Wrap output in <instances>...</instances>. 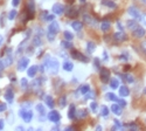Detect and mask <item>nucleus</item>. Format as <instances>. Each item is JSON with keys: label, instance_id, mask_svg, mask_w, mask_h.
Returning a JSON list of instances; mask_svg holds the SVG:
<instances>
[{"label": "nucleus", "instance_id": "27", "mask_svg": "<svg viewBox=\"0 0 146 131\" xmlns=\"http://www.w3.org/2000/svg\"><path fill=\"white\" fill-rule=\"evenodd\" d=\"M62 67H63V69H64L66 71H72V69H74V65H72L71 62H69V61H66V62L62 65Z\"/></svg>", "mask_w": 146, "mask_h": 131}, {"label": "nucleus", "instance_id": "52", "mask_svg": "<svg viewBox=\"0 0 146 131\" xmlns=\"http://www.w3.org/2000/svg\"><path fill=\"white\" fill-rule=\"evenodd\" d=\"M47 15H48V14H47V12H46V11H44V12H42V13H41V19L46 21V19H47Z\"/></svg>", "mask_w": 146, "mask_h": 131}, {"label": "nucleus", "instance_id": "14", "mask_svg": "<svg viewBox=\"0 0 146 131\" xmlns=\"http://www.w3.org/2000/svg\"><path fill=\"white\" fill-rule=\"evenodd\" d=\"M132 34L135 38H143L145 35V29L143 27H137L136 29L132 31Z\"/></svg>", "mask_w": 146, "mask_h": 131}, {"label": "nucleus", "instance_id": "12", "mask_svg": "<svg viewBox=\"0 0 146 131\" xmlns=\"http://www.w3.org/2000/svg\"><path fill=\"white\" fill-rule=\"evenodd\" d=\"M58 31H60V26H58V23L55 22V21H53L50 25L48 26V32L52 33V34H54V35H56V34L58 33Z\"/></svg>", "mask_w": 146, "mask_h": 131}, {"label": "nucleus", "instance_id": "58", "mask_svg": "<svg viewBox=\"0 0 146 131\" xmlns=\"http://www.w3.org/2000/svg\"><path fill=\"white\" fill-rule=\"evenodd\" d=\"M3 41H4V38L1 37V35H0V45H1V43H3Z\"/></svg>", "mask_w": 146, "mask_h": 131}, {"label": "nucleus", "instance_id": "59", "mask_svg": "<svg viewBox=\"0 0 146 131\" xmlns=\"http://www.w3.org/2000/svg\"><path fill=\"white\" fill-rule=\"evenodd\" d=\"M96 129H97V130H102V126H101V125H98V126H97Z\"/></svg>", "mask_w": 146, "mask_h": 131}, {"label": "nucleus", "instance_id": "24", "mask_svg": "<svg viewBox=\"0 0 146 131\" xmlns=\"http://www.w3.org/2000/svg\"><path fill=\"white\" fill-rule=\"evenodd\" d=\"M110 28H111V25H110V22L109 21H103L102 23H101V29L103 31V32H109L110 31Z\"/></svg>", "mask_w": 146, "mask_h": 131}, {"label": "nucleus", "instance_id": "4", "mask_svg": "<svg viewBox=\"0 0 146 131\" xmlns=\"http://www.w3.org/2000/svg\"><path fill=\"white\" fill-rule=\"evenodd\" d=\"M20 116H21V118H22V120L23 121H25L26 123H29L31 121H32V118H33V112L31 111V110H20Z\"/></svg>", "mask_w": 146, "mask_h": 131}, {"label": "nucleus", "instance_id": "36", "mask_svg": "<svg viewBox=\"0 0 146 131\" xmlns=\"http://www.w3.org/2000/svg\"><path fill=\"white\" fill-rule=\"evenodd\" d=\"M101 115L103 116V117H106L108 115H109V108L106 105H102L101 106Z\"/></svg>", "mask_w": 146, "mask_h": 131}, {"label": "nucleus", "instance_id": "29", "mask_svg": "<svg viewBox=\"0 0 146 131\" xmlns=\"http://www.w3.org/2000/svg\"><path fill=\"white\" fill-rule=\"evenodd\" d=\"M61 46H62L63 48H66V49H71V48H72V43H71V41H68V40L61 41Z\"/></svg>", "mask_w": 146, "mask_h": 131}, {"label": "nucleus", "instance_id": "11", "mask_svg": "<svg viewBox=\"0 0 146 131\" xmlns=\"http://www.w3.org/2000/svg\"><path fill=\"white\" fill-rule=\"evenodd\" d=\"M113 39H115V41H117V42H123V41L126 40V35H125V33H124L123 31H119V32L115 33Z\"/></svg>", "mask_w": 146, "mask_h": 131}, {"label": "nucleus", "instance_id": "31", "mask_svg": "<svg viewBox=\"0 0 146 131\" xmlns=\"http://www.w3.org/2000/svg\"><path fill=\"white\" fill-rule=\"evenodd\" d=\"M118 86H119V81H118V78L113 77V78L110 80V87H111L112 89H117Z\"/></svg>", "mask_w": 146, "mask_h": 131}, {"label": "nucleus", "instance_id": "33", "mask_svg": "<svg viewBox=\"0 0 146 131\" xmlns=\"http://www.w3.org/2000/svg\"><path fill=\"white\" fill-rule=\"evenodd\" d=\"M76 114H77V117L78 118H86L88 116V111L86 109H82L80 111H76Z\"/></svg>", "mask_w": 146, "mask_h": 131}, {"label": "nucleus", "instance_id": "7", "mask_svg": "<svg viewBox=\"0 0 146 131\" xmlns=\"http://www.w3.org/2000/svg\"><path fill=\"white\" fill-rule=\"evenodd\" d=\"M127 12H129V14H130L132 18H135L136 20H140V19H141V13H140V11H139L137 7L131 6Z\"/></svg>", "mask_w": 146, "mask_h": 131}, {"label": "nucleus", "instance_id": "25", "mask_svg": "<svg viewBox=\"0 0 146 131\" xmlns=\"http://www.w3.org/2000/svg\"><path fill=\"white\" fill-rule=\"evenodd\" d=\"M95 49H96V45H95V42L89 41V42L87 43V52H88L89 54H91V53L95 52Z\"/></svg>", "mask_w": 146, "mask_h": 131}, {"label": "nucleus", "instance_id": "21", "mask_svg": "<svg viewBox=\"0 0 146 131\" xmlns=\"http://www.w3.org/2000/svg\"><path fill=\"white\" fill-rule=\"evenodd\" d=\"M102 5H104L109 8H116L117 7L116 3H113L112 0H102Z\"/></svg>", "mask_w": 146, "mask_h": 131}, {"label": "nucleus", "instance_id": "15", "mask_svg": "<svg viewBox=\"0 0 146 131\" xmlns=\"http://www.w3.org/2000/svg\"><path fill=\"white\" fill-rule=\"evenodd\" d=\"M67 15L69 18H76L78 15V9L77 7H70L68 11H67Z\"/></svg>", "mask_w": 146, "mask_h": 131}, {"label": "nucleus", "instance_id": "18", "mask_svg": "<svg viewBox=\"0 0 146 131\" xmlns=\"http://www.w3.org/2000/svg\"><path fill=\"white\" fill-rule=\"evenodd\" d=\"M111 111H112L115 115H117V116H120L121 112H123V110H121V106H120L119 104H113V105H111Z\"/></svg>", "mask_w": 146, "mask_h": 131}, {"label": "nucleus", "instance_id": "28", "mask_svg": "<svg viewBox=\"0 0 146 131\" xmlns=\"http://www.w3.org/2000/svg\"><path fill=\"white\" fill-rule=\"evenodd\" d=\"M4 63H5V66L6 67H8V66H11L12 65V62H13V57H12V55L11 54H7L6 55V57L4 59Z\"/></svg>", "mask_w": 146, "mask_h": 131}, {"label": "nucleus", "instance_id": "62", "mask_svg": "<svg viewBox=\"0 0 146 131\" xmlns=\"http://www.w3.org/2000/svg\"><path fill=\"white\" fill-rule=\"evenodd\" d=\"M144 92H145V94H146V88H145V89H144Z\"/></svg>", "mask_w": 146, "mask_h": 131}, {"label": "nucleus", "instance_id": "23", "mask_svg": "<svg viewBox=\"0 0 146 131\" xmlns=\"http://www.w3.org/2000/svg\"><path fill=\"white\" fill-rule=\"evenodd\" d=\"M89 90H90V87H89L88 84H84V86H81V87L77 89V92L81 94V95H86Z\"/></svg>", "mask_w": 146, "mask_h": 131}, {"label": "nucleus", "instance_id": "20", "mask_svg": "<svg viewBox=\"0 0 146 131\" xmlns=\"http://www.w3.org/2000/svg\"><path fill=\"white\" fill-rule=\"evenodd\" d=\"M126 26H127V28H129V29H131V31H133V29H136L137 27H139L136 20H127Z\"/></svg>", "mask_w": 146, "mask_h": 131}, {"label": "nucleus", "instance_id": "46", "mask_svg": "<svg viewBox=\"0 0 146 131\" xmlns=\"http://www.w3.org/2000/svg\"><path fill=\"white\" fill-rule=\"evenodd\" d=\"M94 62H95L96 68H101V61H100V59H98V57H96L95 60H94Z\"/></svg>", "mask_w": 146, "mask_h": 131}, {"label": "nucleus", "instance_id": "51", "mask_svg": "<svg viewBox=\"0 0 146 131\" xmlns=\"http://www.w3.org/2000/svg\"><path fill=\"white\" fill-rule=\"evenodd\" d=\"M5 67H6V66H5L4 61H3V60H0V71H3V70L5 69Z\"/></svg>", "mask_w": 146, "mask_h": 131}, {"label": "nucleus", "instance_id": "1", "mask_svg": "<svg viewBox=\"0 0 146 131\" xmlns=\"http://www.w3.org/2000/svg\"><path fill=\"white\" fill-rule=\"evenodd\" d=\"M42 66L44 67V69H47L48 71H49V74H52V75H56L58 73L60 63L55 57H47Z\"/></svg>", "mask_w": 146, "mask_h": 131}, {"label": "nucleus", "instance_id": "54", "mask_svg": "<svg viewBox=\"0 0 146 131\" xmlns=\"http://www.w3.org/2000/svg\"><path fill=\"white\" fill-rule=\"evenodd\" d=\"M66 130H67V131H71V130H76V126H68V128H66Z\"/></svg>", "mask_w": 146, "mask_h": 131}, {"label": "nucleus", "instance_id": "17", "mask_svg": "<svg viewBox=\"0 0 146 131\" xmlns=\"http://www.w3.org/2000/svg\"><path fill=\"white\" fill-rule=\"evenodd\" d=\"M68 117L70 118V120H74V118L76 117V106L74 104H71L69 106V111H68Z\"/></svg>", "mask_w": 146, "mask_h": 131}, {"label": "nucleus", "instance_id": "43", "mask_svg": "<svg viewBox=\"0 0 146 131\" xmlns=\"http://www.w3.org/2000/svg\"><path fill=\"white\" fill-rule=\"evenodd\" d=\"M21 88L22 89H27L28 88V81L26 78H21Z\"/></svg>", "mask_w": 146, "mask_h": 131}, {"label": "nucleus", "instance_id": "49", "mask_svg": "<svg viewBox=\"0 0 146 131\" xmlns=\"http://www.w3.org/2000/svg\"><path fill=\"white\" fill-rule=\"evenodd\" d=\"M6 104L5 103H0V112H3V111H5L6 110Z\"/></svg>", "mask_w": 146, "mask_h": 131}, {"label": "nucleus", "instance_id": "47", "mask_svg": "<svg viewBox=\"0 0 146 131\" xmlns=\"http://www.w3.org/2000/svg\"><path fill=\"white\" fill-rule=\"evenodd\" d=\"M54 19H55V15L54 14H48L46 21H54Z\"/></svg>", "mask_w": 146, "mask_h": 131}, {"label": "nucleus", "instance_id": "9", "mask_svg": "<svg viewBox=\"0 0 146 131\" xmlns=\"http://www.w3.org/2000/svg\"><path fill=\"white\" fill-rule=\"evenodd\" d=\"M41 35H42V31L39 29L38 31V34H35L34 35V38H33V47H40L41 46Z\"/></svg>", "mask_w": 146, "mask_h": 131}, {"label": "nucleus", "instance_id": "26", "mask_svg": "<svg viewBox=\"0 0 146 131\" xmlns=\"http://www.w3.org/2000/svg\"><path fill=\"white\" fill-rule=\"evenodd\" d=\"M36 110H38V112H39V115L41 117H44L46 116V109H44L43 104H38V105H36Z\"/></svg>", "mask_w": 146, "mask_h": 131}, {"label": "nucleus", "instance_id": "45", "mask_svg": "<svg viewBox=\"0 0 146 131\" xmlns=\"http://www.w3.org/2000/svg\"><path fill=\"white\" fill-rule=\"evenodd\" d=\"M47 39L49 40V41H54V40H55V35L48 32V34H47Z\"/></svg>", "mask_w": 146, "mask_h": 131}, {"label": "nucleus", "instance_id": "16", "mask_svg": "<svg viewBox=\"0 0 146 131\" xmlns=\"http://www.w3.org/2000/svg\"><path fill=\"white\" fill-rule=\"evenodd\" d=\"M38 70H39V67L38 66H32L31 68H28L27 70V75L29 77H34L36 74H38Z\"/></svg>", "mask_w": 146, "mask_h": 131}, {"label": "nucleus", "instance_id": "8", "mask_svg": "<svg viewBox=\"0 0 146 131\" xmlns=\"http://www.w3.org/2000/svg\"><path fill=\"white\" fill-rule=\"evenodd\" d=\"M48 120L53 123H58L61 120V115L56 110H52L49 114H48Z\"/></svg>", "mask_w": 146, "mask_h": 131}, {"label": "nucleus", "instance_id": "38", "mask_svg": "<svg viewBox=\"0 0 146 131\" xmlns=\"http://www.w3.org/2000/svg\"><path fill=\"white\" fill-rule=\"evenodd\" d=\"M58 105L61 106V108H64V106L67 105V97H66V96L60 97V100H58Z\"/></svg>", "mask_w": 146, "mask_h": 131}, {"label": "nucleus", "instance_id": "61", "mask_svg": "<svg viewBox=\"0 0 146 131\" xmlns=\"http://www.w3.org/2000/svg\"><path fill=\"white\" fill-rule=\"evenodd\" d=\"M68 1H69V3H74V0H68Z\"/></svg>", "mask_w": 146, "mask_h": 131}, {"label": "nucleus", "instance_id": "39", "mask_svg": "<svg viewBox=\"0 0 146 131\" xmlns=\"http://www.w3.org/2000/svg\"><path fill=\"white\" fill-rule=\"evenodd\" d=\"M42 78H36L35 81H33V83H32V87L35 89V88H39L41 84H42Z\"/></svg>", "mask_w": 146, "mask_h": 131}, {"label": "nucleus", "instance_id": "57", "mask_svg": "<svg viewBox=\"0 0 146 131\" xmlns=\"http://www.w3.org/2000/svg\"><path fill=\"white\" fill-rule=\"evenodd\" d=\"M103 54H104V60H108V55H106V52H104Z\"/></svg>", "mask_w": 146, "mask_h": 131}, {"label": "nucleus", "instance_id": "48", "mask_svg": "<svg viewBox=\"0 0 146 131\" xmlns=\"http://www.w3.org/2000/svg\"><path fill=\"white\" fill-rule=\"evenodd\" d=\"M90 108H91L92 111H96V109H97V103H96V102H91V103H90Z\"/></svg>", "mask_w": 146, "mask_h": 131}, {"label": "nucleus", "instance_id": "53", "mask_svg": "<svg viewBox=\"0 0 146 131\" xmlns=\"http://www.w3.org/2000/svg\"><path fill=\"white\" fill-rule=\"evenodd\" d=\"M140 21H143V23H144V25L146 26V14H141V19H140Z\"/></svg>", "mask_w": 146, "mask_h": 131}, {"label": "nucleus", "instance_id": "41", "mask_svg": "<svg viewBox=\"0 0 146 131\" xmlns=\"http://www.w3.org/2000/svg\"><path fill=\"white\" fill-rule=\"evenodd\" d=\"M106 98L110 100V101H116V100H117L116 95H115L113 92H108V94H106Z\"/></svg>", "mask_w": 146, "mask_h": 131}, {"label": "nucleus", "instance_id": "55", "mask_svg": "<svg viewBox=\"0 0 146 131\" xmlns=\"http://www.w3.org/2000/svg\"><path fill=\"white\" fill-rule=\"evenodd\" d=\"M4 125H5V124H4V121H3V120H0V130H3V129H4Z\"/></svg>", "mask_w": 146, "mask_h": 131}, {"label": "nucleus", "instance_id": "50", "mask_svg": "<svg viewBox=\"0 0 146 131\" xmlns=\"http://www.w3.org/2000/svg\"><path fill=\"white\" fill-rule=\"evenodd\" d=\"M20 4V0H12V5H13V7H18Z\"/></svg>", "mask_w": 146, "mask_h": 131}, {"label": "nucleus", "instance_id": "22", "mask_svg": "<svg viewBox=\"0 0 146 131\" xmlns=\"http://www.w3.org/2000/svg\"><path fill=\"white\" fill-rule=\"evenodd\" d=\"M71 27L74 28V31H76V32H80L82 28H83V23L81 22V21H74L71 23Z\"/></svg>", "mask_w": 146, "mask_h": 131}, {"label": "nucleus", "instance_id": "37", "mask_svg": "<svg viewBox=\"0 0 146 131\" xmlns=\"http://www.w3.org/2000/svg\"><path fill=\"white\" fill-rule=\"evenodd\" d=\"M63 37H64V40H68V41H72V39H74V35H72L70 32L66 31L63 33Z\"/></svg>", "mask_w": 146, "mask_h": 131}, {"label": "nucleus", "instance_id": "35", "mask_svg": "<svg viewBox=\"0 0 146 131\" xmlns=\"http://www.w3.org/2000/svg\"><path fill=\"white\" fill-rule=\"evenodd\" d=\"M125 126H126L127 129H130L131 131H136V130L139 129L138 124H136V123H129V124H125Z\"/></svg>", "mask_w": 146, "mask_h": 131}, {"label": "nucleus", "instance_id": "40", "mask_svg": "<svg viewBox=\"0 0 146 131\" xmlns=\"http://www.w3.org/2000/svg\"><path fill=\"white\" fill-rule=\"evenodd\" d=\"M17 14H18L17 11H15V9H12V11L9 12V14H8V19H9V20H14L15 17H17Z\"/></svg>", "mask_w": 146, "mask_h": 131}, {"label": "nucleus", "instance_id": "13", "mask_svg": "<svg viewBox=\"0 0 146 131\" xmlns=\"http://www.w3.org/2000/svg\"><path fill=\"white\" fill-rule=\"evenodd\" d=\"M5 100L8 102V103H12L13 102V100H14V92H13V90H12L11 88H8L7 90H6V92H5Z\"/></svg>", "mask_w": 146, "mask_h": 131}, {"label": "nucleus", "instance_id": "6", "mask_svg": "<svg viewBox=\"0 0 146 131\" xmlns=\"http://www.w3.org/2000/svg\"><path fill=\"white\" fill-rule=\"evenodd\" d=\"M28 65H29V59L28 57H25V56L21 57L20 60H19V62H18V70L23 71L25 69H27Z\"/></svg>", "mask_w": 146, "mask_h": 131}, {"label": "nucleus", "instance_id": "5", "mask_svg": "<svg viewBox=\"0 0 146 131\" xmlns=\"http://www.w3.org/2000/svg\"><path fill=\"white\" fill-rule=\"evenodd\" d=\"M100 77H101V81L103 83H108L109 78H110V70H109L108 68H101Z\"/></svg>", "mask_w": 146, "mask_h": 131}, {"label": "nucleus", "instance_id": "60", "mask_svg": "<svg viewBox=\"0 0 146 131\" xmlns=\"http://www.w3.org/2000/svg\"><path fill=\"white\" fill-rule=\"evenodd\" d=\"M80 3L81 4H84V3H86V0H80Z\"/></svg>", "mask_w": 146, "mask_h": 131}, {"label": "nucleus", "instance_id": "10", "mask_svg": "<svg viewBox=\"0 0 146 131\" xmlns=\"http://www.w3.org/2000/svg\"><path fill=\"white\" fill-rule=\"evenodd\" d=\"M52 9H53V13L54 14H62L63 12H64V6L62 5V4H54L53 5V7H52Z\"/></svg>", "mask_w": 146, "mask_h": 131}, {"label": "nucleus", "instance_id": "30", "mask_svg": "<svg viewBox=\"0 0 146 131\" xmlns=\"http://www.w3.org/2000/svg\"><path fill=\"white\" fill-rule=\"evenodd\" d=\"M46 104L48 105V106H49V108H54V98L52 97V96H46Z\"/></svg>", "mask_w": 146, "mask_h": 131}, {"label": "nucleus", "instance_id": "56", "mask_svg": "<svg viewBox=\"0 0 146 131\" xmlns=\"http://www.w3.org/2000/svg\"><path fill=\"white\" fill-rule=\"evenodd\" d=\"M117 27H118L120 31H123V27H121V23H120V22H117Z\"/></svg>", "mask_w": 146, "mask_h": 131}, {"label": "nucleus", "instance_id": "63", "mask_svg": "<svg viewBox=\"0 0 146 131\" xmlns=\"http://www.w3.org/2000/svg\"><path fill=\"white\" fill-rule=\"evenodd\" d=\"M143 1H144V3H145V4H146V0H143Z\"/></svg>", "mask_w": 146, "mask_h": 131}, {"label": "nucleus", "instance_id": "42", "mask_svg": "<svg viewBox=\"0 0 146 131\" xmlns=\"http://www.w3.org/2000/svg\"><path fill=\"white\" fill-rule=\"evenodd\" d=\"M116 102H117V104H119L120 106H121V108H123V106H126V101L125 100H123V98H117L116 100Z\"/></svg>", "mask_w": 146, "mask_h": 131}, {"label": "nucleus", "instance_id": "32", "mask_svg": "<svg viewBox=\"0 0 146 131\" xmlns=\"http://www.w3.org/2000/svg\"><path fill=\"white\" fill-rule=\"evenodd\" d=\"M83 21L88 23V25H92L94 21H92V18L89 15V14H83Z\"/></svg>", "mask_w": 146, "mask_h": 131}, {"label": "nucleus", "instance_id": "2", "mask_svg": "<svg viewBox=\"0 0 146 131\" xmlns=\"http://www.w3.org/2000/svg\"><path fill=\"white\" fill-rule=\"evenodd\" d=\"M71 57L72 59H76V60H78V61H81V62H84V63H87L88 61H89V59L86 56V55H83L82 53H80L78 51H76V49H72L71 48Z\"/></svg>", "mask_w": 146, "mask_h": 131}, {"label": "nucleus", "instance_id": "34", "mask_svg": "<svg viewBox=\"0 0 146 131\" xmlns=\"http://www.w3.org/2000/svg\"><path fill=\"white\" fill-rule=\"evenodd\" d=\"M121 77H123V80L125 82H127V83H133L135 82V78H133V76L130 75V74H125L124 76H121Z\"/></svg>", "mask_w": 146, "mask_h": 131}, {"label": "nucleus", "instance_id": "44", "mask_svg": "<svg viewBox=\"0 0 146 131\" xmlns=\"http://www.w3.org/2000/svg\"><path fill=\"white\" fill-rule=\"evenodd\" d=\"M130 59V56H129V54H126V53H123L121 55H119V60H123V61H127Z\"/></svg>", "mask_w": 146, "mask_h": 131}, {"label": "nucleus", "instance_id": "19", "mask_svg": "<svg viewBox=\"0 0 146 131\" xmlns=\"http://www.w3.org/2000/svg\"><path fill=\"white\" fill-rule=\"evenodd\" d=\"M119 95H120L121 97L129 96V95H130V90H129V88H127L126 86H121V87H119Z\"/></svg>", "mask_w": 146, "mask_h": 131}, {"label": "nucleus", "instance_id": "3", "mask_svg": "<svg viewBox=\"0 0 146 131\" xmlns=\"http://www.w3.org/2000/svg\"><path fill=\"white\" fill-rule=\"evenodd\" d=\"M27 19L32 20L34 18V13H35V4H34V0H28L27 3Z\"/></svg>", "mask_w": 146, "mask_h": 131}]
</instances>
